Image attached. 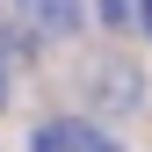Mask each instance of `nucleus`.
<instances>
[{
	"mask_svg": "<svg viewBox=\"0 0 152 152\" xmlns=\"http://www.w3.org/2000/svg\"><path fill=\"white\" fill-rule=\"evenodd\" d=\"M138 22H145V36H152V0H138Z\"/></svg>",
	"mask_w": 152,
	"mask_h": 152,
	"instance_id": "f03ea898",
	"label": "nucleus"
},
{
	"mask_svg": "<svg viewBox=\"0 0 152 152\" xmlns=\"http://www.w3.org/2000/svg\"><path fill=\"white\" fill-rule=\"evenodd\" d=\"M29 152H109V145L94 138L87 123H44V130L29 138Z\"/></svg>",
	"mask_w": 152,
	"mask_h": 152,
	"instance_id": "f257e3e1",
	"label": "nucleus"
}]
</instances>
